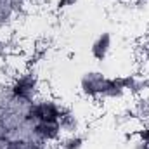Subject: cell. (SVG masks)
Here are the masks:
<instances>
[{"mask_svg":"<svg viewBox=\"0 0 149 149\" xmlns=\"http://www.w3.org/2000/svg\"><path fill=\"white\" fill-rule=\"evenodd\" d=\"M76 0H61L59 2V7H64V5H70V3H74Z\"/></svg>","mask_w":149,"mask_h":149,"instance_id":"6","label":"cell"},{"mask_svg":"<svg viewBox=\"0 0 149 149\" xmlns=\"http://www.w3.org/2000/svg\"><path fill=\"white\" fill-rule=\"evenodd\" d=\"M57 125L56 123H40L35 127V132H37L38 135H42V137H47V139H50V137H54L56 134H57Z\"/></svg>","mask_w":149,"mask_h":149,"instance_id":"4","label":"cell"},{"mask_svg":"<svg viewBox=\"0 0 149 149\" xmlns=\"http://www.w3.org/2000/svg\"><path fill=\"white\" fill-rule=\"evenodd\" d=\"M33 85H35V81H33L31 78L21 80V81L16 85V88H14V95H16V97H21V99H28V94H30V90L33 88Z\"/></svg>","mask_w":149,"mask_h":149,"instance_id":"2","label":"cell"},{"mask_svg":"<svg viewBox=\"0 0 149 149\" xmlns=\"http://www.w3.org/2000/svg\"><path fill=\"white\" fill-rule=\"evenodd\" d=\"M57 116H59V111L56 109V106H52V104H40V106L31 109V113L28 114V120L37 118V120L43 121V123H56Z\"/></svg>","mask_w":149,"mask_h":149,"instance_id":"1","label":"cell"},{"mask_svg":"<svg viewBox=\"0 0 149 149\" xmlns=\"http://www.w3.org/2000/svg\"><path fill=\"white\" fill-rule=\"evenodd\" d=\"M108 47H109V35H108V33H104L102 37L95 42V45L92 47V52H94V56H95L97 59H102V57L106 56Z\"/></svg>","mask_w":149,"mask_h":149,"instance_id":"3","label":"cell"},{"mask_svg":"<svg viewBox=\"0 0 149 149\" xmlns=\"http://www.w3.org/2000/svg\"><path fill=\"white\" fill-rule=\"evenodd\" d=\"M141 137H142L144 141H148V142H149V130H144V132H141Z\"/></svg>","mask_w":149,"mask_h":149,"instance_id":"7","label":"cell"},{"mask_svg":"<svg viewBox=\"0 0 149 149\" xmlns=\"http://www.w3.org/2000/svg\"><path fill=\"white\" fill-rule=\"evenodd\" d=\"M80 142H81L80 139H76V141H71V142H70V146H68V149H76L78 146H80Z\"/></svg>","mask_w":149,"mask_h":149,"instance_id":"5","label":"cell"}]
</instances>
